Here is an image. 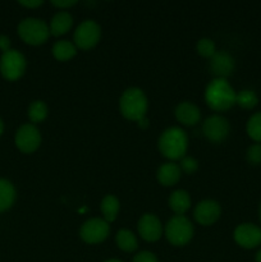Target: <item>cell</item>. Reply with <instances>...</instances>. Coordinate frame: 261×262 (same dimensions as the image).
Wrapping results in <instances>:
<instances>
[{
    "label": "cell",
    "mask_w": 261,
    "mask_h": 262,
    "mask_svg": "<svg viewBox=\"0 0 261 262\" xmlns=\"http://www.w3.org/2000/svg\"><path fill=\"white\" fill-rule=\"evenodd\" d=\"M235 96L237 94L229 82L223 78L212 79L205 91V101L215 112L229 110L235 104Z\"/></svg>",
    "instance_id": "cell-1"
},
{
    "label": "cell",
    "mask_w": 261,
    "mask_h": 262,
    "mask_svg": "<svg viewBox=\"0 0 261 262\" xmlns=\"http://www.w3.org/2000/svg\"><path fill=\"white\" fill-rule=\"evenodd\" d=\"M188 147V138L186 132L178 127L168 128L159 138V151L161 155L170 160L183 159Z\"/></svg>",
    "instance_id": "cell-2"
},
{
    "label": "cell",
    "mask_w": 261,
    "mask_h": 262,
    "mask_svg": "<svg viewBox=\"0 0 261 262\" xmlns=\"http://www.w3.org/2000/svg\"><path fill=\"white\" fill-rule=\"evenodd\" d=\"M119 109L123 117L128 120L140 122L146 118L147 112V99L142 90L130 87L123 92L119 100Z\"/></svg>",
    "instance_id": "cell-3"
},
{
    "label": "cell",
    "mask_w": 261,
    "mask_h": 262,
    "mask_svg": "<svg viewBox=\"0 0 261 262\" xmlns=\"http://www.w3.org/2000/svg\"><path fill=\"white\" fill-rule=\"evenodd\" d=\"M18 35L28 45H42L50 36V28L38 18H26L18 25Z\"/></svg>",
    "instance_id": "cell-4"
},
{
    "label": "cell",
    "mask_w": 261,
    "mask_h": 262,
    "mask_svg": "<svg viewBox=\"0 0 261 262\" xmlns=\"http://www.w3.org/2000/svg\"><path fill=\"white\" fill-rule=\"evenodd\" d=\"M165 235L171 245L181 247L187 245L193 237V225L186 216L177 215L166 224Z\"/></svg>",
    "instance_id": "cell-5"
},
{
    "label": "cell",
    "mask_w": 261,
    "mask_h": 262,
    "mask_svg": "<svg viewBox=\"0 0 261 262\" xmlns=\"http://www.w3.org/2000/svg\"><path fill=\"white\" fill-rule=\"evenodd\" d=\"M26 71V58L18 50H10L3 53L0 58V72L8 81H17Z\"/></svg>",
    "instance_id": "cell-6"
},
{
    "label": "cell",
    "mask_w": 261,
    "mask_h": 262,
    "mask_svg": "<svg viewBox=\"0 0 261 262\" xmlns=\"http://www.w3.org/2000/svg\"><path fill=\"white\" fill-rule=\"evenodd\" d=\"M100 37H101L100 26L94 20H84L74 32V45L81 50H90L99 42Z\"/></svg>",
    "instance_id": "cell-7"
},
{
    "label": "cell",
    "mask_w": 261,
    "mask_h": 262,
    "mask_svg": "<svg viewBox=\"0 0 261 262\" xmlns=\"http://www.w3.org/2000/svg\"><path fill=\"white\" fill-rule=\"evenodd\" d=\"M109 232V223L105 222L104 219L94 217V219H90L83 223L81 230H79V235L83 242L89 243V245H97L106 239Z\"/></svg>",
    "instance_id": "cell-8"
},
{
    "label": "cell",
    "mask_w": 261,
    "mask_h": 262,
    "mask_svg": "<svg viewBox=\"0 0 261 262\" xmlns=\"http://www.w3.org/2000/svg\"><path fill=\"white\" fill-rule=\"evenodd\" d=\"M229 123L222 115H211L202 124L204 136L212 143L223 142L229 135Z\"/></svg>",
    "instance_id": "cell-9"
},
{
    "label": "cell",
    "mask_w": 261,
    "mask_h": 262,
    "mask_svg": "<svg viewBox=\"0 0 261 262\" xmlns=\"http://www.w3.org/2000/svg\"><path fill=\"white\" fill-rule=\"evenodd\" d=\"M41 145V135L33 124H23L15 133V146L23 154H31Z\"/></svg>",
    "instance_id": "cell-10"
},
{
    "label": "cell",
    "mask_w": 261,
    "mask_h": 262,
    "mask_svg": "<svg viewBox=\"0 0 261 262\" xmlns=\"http://www.w3.org/2000/svg\"><path fill=\"white\" fill-rule=\"evenodd\" d=\"M233 237L238 246L246 250H252L261 245V228L252 223H245L235 228Z\"/></svg>",
    "instance_id": "cell-11"
},
{
    "label": "cell",
    "mask_w": 261,
    "mask_h": 262,
    "mask_svg": "<svg viewBox=\"0 0 261 262\" xmlns=\"http://www.w3.org/2000/svg\"><path fill=\"white\" fill-rule=\"evenodd\" d=\"M222 214L220 205L214 200H205L197 204L194 209V219L201 225H212Z\"/></svg>",
    "instance_id": "cell-12"
},
{
    "label": "cell",
    "mask_w": 261,
    "mask_h": 262,
    "mask_svg": "<svg viewBox=\"0 0 261 262\" xmlns=\"http://www.w3.org/2000/svg\"><path fill=\"white\" fill-rule=\"evenodd\" d=\"M210 71L216 76V78L225 79L234 71V59L227 51H216L210 58Z\"/></svg>",
    "instance_id": "cell-13"
},
{
    "label": "cell",
    "mask_w": 261,
    "mask_h": 262,
    "mask_svg": "<svg viewBox=\"0 0 261 262\" xmlns=\"http://www.w3.org/2000/svg\"><path fill=\"white\" fill-rule=\"evenodd\" d=\"M138 233L142 239L147 242H156L160 239L161 233H163L160 220L155 215L145 214L138 222Z\"/></svg>",
    "instance_id": "cell-14"
},
{
    "label": "cell",
    "mask_w": 261,
    "mask_h": 262,
    "mask_svg": "<svg viewBox=\"0 0 261 262\" xmlns=\"http://www.w3.org/2000/svg\"><path fill=\"white\" fill-rule=\"evenodd\" d=\"M176 118L179 123L183 125H194L199 123L200 118H201V113H200L199 107L193 105L192 102L184 101L177 106L176 109Z\"/></svg>",
    "instance_id": "cell-15"
},
{
    "label": "cell",
    "mask_w": 261,
    "mask_h": 262,
    "mask_svg": "<svg viewBox=\"0 0 261 262\" xmlns=\"http://www.w3.org/2000/svg\"><path fill=\"white\" fill-rule=\"evenodd\" d=\"M182 170L179 165L174 163H165L159 168L158 170V181L159 183L165 187L174 186L181 178Z\"/></svg>",
    "instance_id": "cell-16"
},
{
    "label": "cell",
    "mask_w": 261,
    "mask_h": 262,
    "mask_svg": "<svg viewBox=\"0 0 261 262\" xmlns=\"http://www.w3.org/2000/svg\"><path fill=\"white\" fill-rule=\"evenodd\" d=\"M169 207L176 212L177 215L182 216L186 214L191 207V197L183 189L174 191L169 197Z\"/></svg>",
    "instance_id": "cell-17"
},
{
    "label": "cell",
    "mask_w": 261,
    "mask_h": 262,
    "mask_svg": "<svg viewBox=\"0 0 261 262\" xmlns=\"http://www.w3.org/2000/svg\"><path fill=\"white\" fill-rule=\"evenodd\" d=\"M72 25H73V19H72V15L69 13L58 12L50 22V33L55 37H59V36L68 32Z\"/></svg>",
    "instance_id": "cell-18"
},
{
    "label": "cell",
    "mask_w": 261,
    "mask_h": 262,
    "mask_svg": "<svg viewBox=\"0 0 261 262\" xmlns=\"http://www.w3.org/2000/svg\"><path fill=\"white\" fill-rule=\"evenodd\" d=\"M15 188L9 181L0 178V212L7 211L15 201Z\"/></svg>",
    "instance_id": "cell-19"
},
{
    "label": "cell",
    "mask_w": 261,
    "mask_h": 262,
    "mask_svg": "<svg viewBox=\"0 0 261 262\" xmlns=\"http://www.w3.org/2000/svg\"><path fill=\"white\" fill-rule=\"evenodd\" d=\"M77 54V48L74 43L69 42L67 40L58 41L53 46V55L56 60L67 61L73 58Z\"/></svg>",
    "instance_id": "cell-20"
},
{
    "label": "cell",
    "mask_w": 261,
    "mask_h": 262,
    "mask_svg": "<svg viewBox=\"0 0 261 262\" xmlns=\"http://www.w3.org/2000/svg\"><path fill=\"white\" fill-rule=\"evenodd\" d=\"M119 201L115 196H112V194H107L102 199L101 205V212L104 215V220L107 223H112L117 219V215L119 212Z\"/></svg>",
    "instance_id": "cell-21"
},
{
    "label": "cell",
    "mask_w": 261,
    "mask_h": 262,
    "mask_svg": "<svg viewBox=\"0 0 261 262\" xmlns=\"http://www.w3.org/2000/svg\"><path fill=\"white\" fill-rule=\"evenodd\" d=\"M117 245L124 252H133L135 250H137L138 242L136 235L133 234L130 230L128 229H122L117 233Z\"/></svg>",
    "instance_id": "cell-22"
},
{
    "label": "cell",
    "mask_w": 261,
    "mask_h": 262,
    "mask_svg": "<svg viewBox=\"0 0 261 262\" xmlns=\"http://www.w3.org/2000/svg\"><path fill=\"white\" fill-rule=\"evenodd\" d=\"M258 97L252 90H242L235 96V104L240 105L242 109H253L257 105Z\"/></svg>",
    "instance_id": "cell-23"
},
{
    "label": "cell",
    "mask_w": 261,
    "mask_h": 262,
    "mask_svg": "<svg viewBox=\"0 0 261 262\" xmlns=\"http://www.w3.org/2000/svg\"><path fill=\"white\" fill-rule=\"evenodd\" d=\"M48 117V106L44 101H33L28 107V118L32 123H40Z\"/></svg>",
    "instance_id": "cell-24"
},
{
    "label": "cell",
    "mask_w": 261,
    "mask_h": 262,
    "mask_svg": "<svg viewBox=\"0 0 261 262\" xmlns=\"http://www.w3.org/2000/svg\"><path fill=\"white\" fill-rule=\"evenodd\" d=\"M246 130H247V135L250 136L251 140L257 143L261 142V112L256 113L248 119Z\"/></svg>",
    "instance_id": "cell-25"
},
{
    "label": "cell",
    "mask_w": 261,
    "mask_h": 262,
    "mask_svg": "<svg viewBox=\"0 0 261 262\" xmlns=\"http://www.w3.org/2000/svg\"><path fill=\"white\" fill-rule=\"evenodd\" d=\"M197 53L202 58H211L216 51H215V43L210 38H201L197 42Z\"/></svg>",
    "instance_id": "cell-26"
},
{
    "label": "cell",
    "mask_w": 261,
    "mask_h": 262,
    "mask_svg": "<svg viewBox=\"0 0 261 262\" xmlns=\"http://www.w3.org/2000/svg\"><path fill=\"white\" fill-rule=\"evenodd\" d=\"M246 159L251 165H261V143L250 146L246 152Z\"/></svg>",
    "instance_id": "cell-27"
},
{
    "label": "cell",
    "mask_w": 261,
    "mask_h": 262,
    "mask_svg": "<svg viewBox=\"0 0 261 262\" xmlns=\"http://www.w3.org/2000/svg\"><path fill=\"white\" fill-rule=\"evenodd\" d=\"M179 168L183 173L191 174L196 173V170L199 169V163H197L196 159L191 158V156H184L183 159H181V163H179Z\"/></svg>",
    "instance_id": "cell-28"
},
{
    "label": "cell",
    "mask_w": 261,
    "mask_h": 262,
    "mask_svg": "<svg viewBox=\"0 0 261 262\" xmlns=\"http://www.w3.org/2000/svg\"><path fill=\"white\" fill-rule=\"evenodd\" d=\"M133 262H159L158 258L155 257V255L148 251H142V252L137 253L133 258Z\"/></svg>",
    "instance_id": "cell-29"
},
{
    "label": "cell",
    "mask_w": 261,
    "mask_h": 262,
    "mask_svg": "<svg viewBox=\"0 0 261 262\" xmlns=\"http://www.w3.org/2000/svg\"><path fill=\"white\" fill-rule=\"evenodd\" d=\"M0 50H2L3 53L10 50V40L8 36L0 35Z\"/></svg>",
    "instance_id": "cell-30"
},
{
    "label": "cell",
    "mask_w": 261,
    "mask_h": 262,
    "mask_svg": "<svg viewBox=\"0 0 261 262\" xmlns=\"http://www.w3.org/2000/svg\"><path fill=\"white\" fill-rule=\"evenodd\" d=\"M51 4L56 8H61V9H64V8H69L72 7V5L77 4V2L76 0H67V2H60V0H59V2H51Z\"/></svg>",
    "instance_id": "cell-31"
},
{
    "label": "cell",
    "mask_w": 261,
    "mask_h": 262,
    "mask_svg": "<svg viewBox=\"0 0 261 262\" xmlns=\"http://www.w3.org/2000/svg\"><path fill=\"white\" fill-rule=\"evenodd\" d=\"M42 0H33V2H19V4L26 8H37L42 5Z\"/></svg>",
    "instance_id": "cell-32"
},
{
    "label": "cell",
    "mask_w": 261,
    "mask_h": 262,
    "mask_svg": "<svg viewBox=\"0 0 261 262\" xmlns=\"http://www.w3.org/2000/svg\"><path fill=\"white\" fill-rule=\"evenodd\" d=\"M148 125V120L146 119V118H143V119H141L140 122H138V127L140 128H147Z\"/></svg>",
    "instance_id": "cell-33"
},
{
    "label": "cell",
    "mask_w": 261,
    "mask_h": 262,
    "mask_svg": "<svg viewBox=\"0 0 261 262\" xmlns=\"http://www.w3.org/2000/svg\"><path fill=\"white\" fill-rule=\"evenodd\" d=\"M256 262H261V250L256 253Z\"/></svg>",
    "instance_id": "cell-34"
},
{
    "label": "cell",
    "mask_w": 261,
    "mask_h": 262,
    "mask_svg": "<svg viewBox=\"0 0 261 262\" xmlns=\"http://www.w3.org/2000/svg\"><path fill=\"white\" fill-rule=\"evenodd\" d=\"M3 130H4V123H3V120L0 119V136H2Z\"/></svg>",
    "instance_id": "cell-35"
},
{
    "label": "cell",
    "mask_w": 261,
    "mask_h": 262,
    "mask_svg": "<svg viewBox=\"0 0 261 262\" xmlns=\"http://www.w3.org/2000/svg\"><path fill=\"white\" fill-rule=\"evenodd\" d=\"M105 262H122L120 260H107V261H105Z\"/></svg>",
    "instance_id": "cell-36"
},
{
    "label": "cell",
    "mask_w": 261,
    "mask_h": 262,
    "mask_svg": "<svg viewBox=\"0 0 261 262\" xmlns=\"http://www.w3.org/2000/svg\"><path fill=\"white\" fill-rule=\"evenodd\" d=\"M260 220H261V205H260Z\"/></svg>",
    "instance_id": "cell-37"
}]
</instances>
